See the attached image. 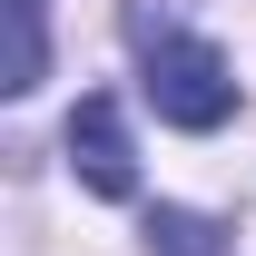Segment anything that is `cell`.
<instances>
[{
	"instance_id": "obj_1",
	"label": "cell",
	"mask_w": 256,
	"mask_h": 256,
	"mask_svg": "<svg viewBox=\"0 0 256 256\" xmlns=\"http://www.w3.org/2000/svg\"><path fill=\"white\" fill-rule=\"evenodd\" d=\"M128 30H138V50H148V108H158L168 128H226V108H236V79H226V60L207 50V40L158 30L148 10H138Z\"/></svg>"
},
{
	"instance_id": "obj_2",
	"label": "cell",
	"mask_w": 256,
	"mask_h": 256,
	"mask_svg": "<svg viewBox=\"0 0 256 256\" xmlns=\"http://www.w3.org/2000/svg\"><path fill=\"white\" fill-rule=\"evenodd\" d=\"M69 168H79L98 197H138V158H128V128H118V98L108 89L79 98V118H69Z\"/></svg>"
},
{
	"instance_id": "obj_3",
	"label": "cell",
	"mask_w": 256,
	"mask_h": 256,
	"mask_svg": "<svg viewBox=\"0 0 256 256\" xmlns=\"http://www.w3.org/2000/svg\"><path fill=\"white\" fill-rule=\"evenodd\" d=\"M148 256H226V226L197 207H148Z\"/></svg>"
},
{
	"instance_id": "obj_4",
	"label": "cell",
	"mask_w": 256,
	"mask_h": 256,
	"mask_svg": "<svg viewBox=\"0 0 256 256\" xmlns=\"http://www.w3.org/2000/svg\"><path fill=\"white\" fill-rule=\"evenodd\" d=\"M0 10H10V98H30L50 69V20H40V0H0Z\"/></svg>"
}]
</instances>
